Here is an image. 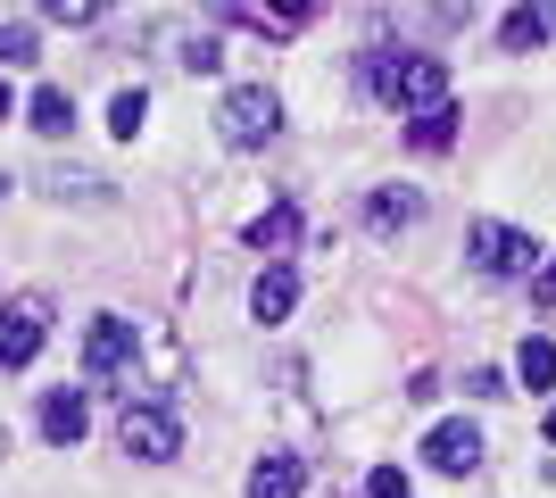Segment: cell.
Masks as SVG:
<instances>
[{
	"instance_id": "1",
	"label": "cell",
	"mask_w": 556,
	"mask_h": 498,
	"mask_svg": "<svg viewBox=\"0 0 556 498\" xmlns=\"http://www.w3.org/2000/svg\"><path fill=\"white\" fill-rule=\"evenodd\" d=\"M357 75H366V92H374V100H391L407 125H416V117H441V108H457V100H448V67H441V59H424V50L374 42Z\"/></svg>"
},
{
	"instance_id": "2",
	"label": "cell",
	"mask_w": 556,
	"mask_h": 498,
	"mask_svg": "<svg viewBox=\"0 0 556 498\" xmlns=\"http://www.w3.org/2000/svg\"><path fill=\"white\" fill-rule=\"evenodd\" d=\"M465 258L482 266L490 283H515V274H540V241L498 225V216H473V233H465Z\"/></svg>"
},
{
	"instance_id": "3",
	"label": "cell",
	"mask_w": 556,
	"mask_h": 498,
	"mask_svg": "<svg viewBox=\"0 0 556 498\" xmlns=\"http://www.w3.org/2000/svg\"><path fill=\"white\" fill-rule=\"evenodd\" d=\"M116 440H125V457H141V465H166V457L184 449V424H175V407H159V399H125Z\"/></svg>"
},
{
	"instance_id": "4",
	"label": "cell",
	"mask_w": 556,
	"mask_h": 498,
	"mask_svg": "<svg viewBox=\"0 0 556 498\" xmlns=\"http://www.w3.org/2000/svg\"><path fill=\"white\" fill-rule=\"evenodd\" d=\"M225 142L232 150H266L282 133V100H275V84H241V92H225Z\"/></svg>"
},
{
	"instance_id": "5",
	"label": "cell",
	"mask_w": 556,
	"mask_h": 498,
	"mask_svg": "<svg viewBox=\"0 0 556 498\" xmlns=\"http://www.w3.org/2000/svg\"><path fill=\"white\" fill-rule=\"evenodd\" d=\"M141 341H150L141 324H125V316H100V324L84 332V382H116V374L141 357Z\"/></svg>"
},
{
	"instance_id": "6",
	"label": "cell",
	"mask_w": 556,
	"mask_h": 498,
	"mask_svg": "<svg viewBox=\"0 0 556 498\" xmlns=\"http://www.w3.org/2000/svg\"><path fill=\"white\" fill-rule=\"evenodd\" d=\"M50 341V299L42 291H17L0 308V366H34V349Z\"/></svg>"
},
{
	"instance_id": "7",
	"label": "cell",
	"mask_w": 556,
	"mask_h": 498,
	"mask_svg": "<svg viewBox=\"0 0 556 498\" xmlns=\"http://www.w3.org/2000/svg\"><path fill=\"white\" fill-rule=\"evenodd\" d=\"M424 457H432L441 474H473V465H482V432H473V416L432 424V432H424Z\"/></svg>"
},
{
	"instance_id": "8",
	"label": "cell",
	"mask_w": 556,
	"mask_h": 498,
	"mask_svg": "<svg viewBox=\"0 0 556 498\" xmlns=\"http://www.w3.org/2000/svg\"><path fill=\"white\" fill-rule=\"evenodd\" d=\"M84 424H92V407H84V391H42V440L50 449H75V440H84Z\"/></svg>"
},
{
	"instance_id": "9",
	"label": "cell",
	"mask_w": 556,
	"mask_h": 498,
	"mask_svg": "<svg viewBox=\"0 0 556 498\" xmlns=\"http://www.w3.org/2000/svg\"><path fill=\"white\" fill-rule=\"evenodd\" d=\"M307 490V457L275 449V457H257L250 465V498H300Z\"/></svg>"
},
{
	"instance_id": "10",
	"label": "cell",
	"mask_w": 556,
	"mask_h": 498,
	"mask_svg": "<svg viewBox=\"0 0 556 498\" xmlns=\"http://www.w3.org/2000/svg\"><path fill=\"white\" fill-rule=\"evenodd\" d=\"M250 308H257V324H282V316L300 308V274H291V266H266L257 291H250Z\"/></svg>"
},
{
	"instance_id": "11",
	"label": "cell",
	"mask_w": 556,
	"mask_h": 498,
	"mask_svg": "<svg viewBox=\"0 0 556 498\" xmlns=\"http://www.w3.org/2000/svg\"><path fill=\"white\" fill-rule=\"evenodd\" d=\"M25 117H34V133H42V142H59V133H75V92L42 84V92L25 100Z\"/></svg>"
},
{
	"instance_id": "12",
	"label": "cell",
	"mask_w": 556,
	"mask_h": 498,
	"mask_svg": "<svg viewBox=\"0 0 556 498\" xmlns=\"http://www.w3.org/2000/svg\"><path fill=\"white\" fill-rule=\"evenodd\" d=\"M416 216H424V191H374V200H366V225H374V233H407Z\"/></svg>"
},
{
	"instance_id": "13",
	"label": "cell",
	"mask_w": 556,
	"mask_h": 498,
	"mask_svg": "<svg viewBox=\"0 0 556 498\" xmlns=\"http://www.w3.org/2000/svg\"><path fill=\"white\" fill-rule=\"evenodd\" d=\"M225 25H250V34H266V42H282V34H300L307 9H216Z\"/></svg>"
},
{
	"instance_id": "14",
	"label": "cell",
	"mask_w": 556,
	"mask_h": 498,
	"mask_svg": "<svg viewBox=\"0 0 556 498\" xmlns=\"http://www.w3.org/2000/svg\"><path fill=\"white\" fill-rule=\"evenodd\" d=\"M498 42H507V50H540V42H556V9H515V17L498 25Z\"/></svg>"
},
{
	"instance_id": "15",
	"label": "cell",
	"mask_w": 556,
	"mask_h": 498,
	"mask_svg": "<svg viewBox=\"0 0 556 498\" xmlns=\"http://www.w3.org/2000/svg\"><path fill=\"white\" fill-rule=\"evenodd\" d=\"M515 374L532 382V391H556V341H540V332H532V341L515 349Z\"/></svg>"
},
{
	"instance_id": "16",
	"label": "cell",
	"mask_w": 556,
	"mask_h": 498,
	"mask_svg": "<svg viewBox=\"0 0 556 498\" xmlns=\"http://www.w3.org/2000/svg\"><path fill=\"white\" fill-rule=\"evenodd\" d=\"M291 233H300V216H291V200H275L266 216H250V250H282Z\"/></svg>"
},
{
	"instance_id": "17",
	"label": "cell",
	"mask_w": 556,
	"mask_h": 498,
	"mask_svg": "<svg viewBox=\"0 0 556 498\" xmlns=\"http://www.w3.org/2000/svg\"><path fill=\"white\" fill-rule=\"evenodd\" d=\"M407 142H416V150H432V158H441V150L457 142V108H441V117H416V125H407Z\"/></svg>"
},
{
	"instance_id": "18",
	"label": "cell",
	"mask_w": 556,
	"mask_h": 498,
	"mask_svg": "<svg viewBox=\"0 0 556 498\" xmlns=\"http://www.w3.org/2000/svg\"><path fill=\"white\" fill-rule=\"evenodd\" d=\"M0 59H9V67H34V17H0Z\"/></svg>"
},
{
	"instance_id": "19",
	"label": "cell",
	"mask_w": 556,
	"mask_h": 498,
	"mask_svg": "<svg viewBox=\"0 0 556 498\" xmlns=\"http://www.w3.org/2000/svg\"><path fill=\"white\" fill-rule=\"evenodd\" d=\"M141 125H150V100H141V92H116V100H109V133H125V142H134Z\"/></svg>"
},
{
	"instance_id": "20",
	"label": "cell",
	"mask_w": 556,
	"mask_h": 498,
	"mask_svg": "<svg viewBox=\"0 0 556 498\" xmlns=\"http://www.w3.org/2000/svg\"><path fill=\"white\" fill-rule=\"evenodd\" d=\"M50 191H59V200H100L109 183H92V175H67V166H59V175H50Z\"/></svg>"
},
{
	"instance_id": "21",
	"label": "cell",
	"mask_w": 556,
	"mask_h": 498,
	"mask_svg": "<svg viewBox=\"0 0 556 498\" xmlns=\"http://www.w3.org/2000/svg\"><path fill=\"white\" fill-rule=\"evenodd\" d=\"M366 498H407V474H399V465H374V474H366Z\"/></svg>"
},
{
	"instance_id": "22",
	"label": "cell",
	"mask_w": 556,
	"mask_h": 498,
	"mask_svg": "<svg viewBox=\"0 0 556 498\" xmlns=\"http://www.w3.org/2000/svg\"><path fill=\"white\" fill-rule=\"evenodd\" d=\"M50 25H100L92 0H50Z\"/></svg>"
},
{
	"instance_id": "23",
	"label": "cell",
	"mask_w": 556,
	"mask_h": 498,
	"mask_svg": "<svg viewBox=\"0 0 556 498\" xmlns=\"http://www.w3.org/2000/svg\"><path fill=\"white\" fill-rule=\"evenodd\" d=\"M532 299H540V308H556V258H548V266L532 274Z\"/></svg>"
},
{
	"instance_id": "24",
	"label": "cell",
	"mask_w": 556,
	"mask_h": 498,
	"mask_svg": "<svg viewBox=\"0 0 556 498\" xmlns=\"http://www.w3.org/2000/svg\"><path fill=\"white\" fill-rule=\"evenodd\" d=\"M0 117H9V84H0Z\"/></svg>"
},
{
	"instance_id": "25",
	"label": "cell",
	"mask_w": 556,
	"mask_h": 498,
	"mask_svg": "<svg viewBox=\"0 0 556 498\" xmlns=\"http://www.w3.org/2000/svg\"><path fill=\"white\" fill-rule=\"evenodd\" d=\"M548 440H556V407H548Z\"/></svg>"
},
{
	"instance_id": "26",
	"label": "cell",
	"mask_w": 556,
	"mask_h": 498,
	"mask_svg": "<svg viewBox=\"0 0 556 498\" xmlns=\"http://www.w3.org/2000/svg\"><path fill=\"white\" fill-rule=\"evenodd\" d=\"M0 191H9V175H0Z\"/></svg>"
}]
</instances>
